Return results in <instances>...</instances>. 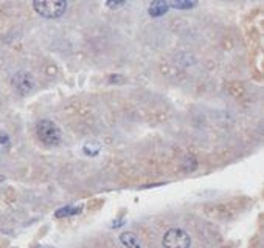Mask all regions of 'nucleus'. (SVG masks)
<instances>
[{"label": "nucleus", "mask_w": 264, "mask_h": 248, "mask_svg": "<svg viewBox=\"0 0 264 248\" xmlns=\"http://www.w3.org/2000/svg\"><path fill=\"white\" fill-rule=\"evenodd\" d=\"M36 134H37V138H39L45 146H52V147L58 146L62 140L61 129L50 119H42L37 122Z\"/></svg>", "instance_id": "1"}, {"label": "nucleus", "mask_w": 264, "mask_h": 248, "mask_svg": "<svg viewBox=\"0 0 264 248\" xmlns=\"http://www.w3.org/2000/svg\"><path fill=\"white\" fill-rule=\"evenodd\" d=\"M33 7L37 14L47 19H58L61 17L67 10V2L62 0H53V2H47V0H39V2H33Z\"/></svg>", "instance_id": "2"}, {"label": "nucleus", "mask_w": 264, "mask_h": 248, "mask_svg": "<svg viewBox=\"0 0 264 248\" xmlns=\"http://www.w3.org/2000/svg\"><path fill=\"white\" fill-rule=\"evenodd\" d=\"M191 237L182 228H171L163 236L165 248H190Z\"/></svg>", "instance_id": "3"}, {"label": "nucleus", "mask_w": 264, "mask_h": 248, "mask_svg": "<svg viewBox=\"0 0 264 248\" xmlns=\"http://www.w3.org/2000/svg\"><path fill=\"white\" fill-rule=\"evenodd\" d=\"M11 84L19 95H28L34 87V79L27 71H17L11 79Z\"/></svg>", "instance_id": "4"}, {"label": "nucleus", "mask_w": 264, "mask_h": 248, "mask_svg": "<svg viewBox=\"0 0 264 248\" xmlns=\"http://www.w3.org/2000/svg\"><path fill=\"white\" fill-rule=\"evenodd\" d=\"M168 8H170L168 2H159L157 0V2H153L149 5V14L153 17H160L168 11Z\"/></svg>", "instance_id": "5"}, {"label": "nucleus", "mask_w": 264, "mask_h": 248, "mask_svg": "<svg viewBox=\"0 0 264 248\" xmlns=\"http://www.w3.org/2000/svg\"><path fill=\"white\" fill-rule=\"evenodd\" d=\"M120 240L128 248H140V240L137 239V236L134 233H123L120 236Z\"/></svg>", "instance_id": "6"}, {"label": "nucleus", "mask_w": 264, "mask_h": 248, "mask_svg": "<svg viewBox=\"0 0 264 248\" xmlns=\"http://www.w3.org/2000/svg\"><path fill=\"white\" fill-rule=\"evenodd\" d=\"M11 147V138L8 134L0 132V154H7Z\"/></svg>", "instance_id": "7"}, {"label": "nucleus", "mask_w": 264, "mask_h": 248, "mask_svg": "<svg viewBox=\"0 0 264 248\" xmlns=\"http://www.w3.org/2000/svg\"><path fill=\"white\" fill-rule=\"evenodd\" d=\"M81 211V208H75V206H65V208L59 210L56 213V217H67V216H73V214H78Z\"/></svg>", "instance_id": "8"}, {"label": "nucleus", "mask_w": 264, "mask_h": 248, "mask_svg": "<svg viewBox=\"0 0 264 248\" xmlns=\"http://www.w3.org/2000/svg\"><path fill=\"white\" fill-rule=\"evenodd\" d=\"M168 5L177 10H190V8H195L198 4L196 2H168Z\"/></svg>", "instance_id": "9"}, {"label": "nucleus", "mask_w": 264, "mask_h": 248, "mask_svg": "<svg viewBox=\"0 0 264 248\" xmlns=\"http://www.w3.org/2000/svg\"><path fill=\"white\" fill-rule=\"evenodd\" d=\"M100 151H101V146H100L98 143H87V144L84 146V152H86L87 155H98Z\"/></svg>", "instance_id": "10"}, {"label": "nucleus", "mask_w": 264, "mask_h": 248, "mask_svg": "<svg viewBox=\"0 0 264 248\" xmlns=\"http://www.w3.org/2000/svg\"><path fill=\"white\" fill-rule=\"evenodd\" d=\"M125 4L123 2H114V4H112V2H107V7H110V8H117V7H123Z\"/></svg>", "instance_id": "11"}, {"label": "nucleus", "mask_w": 264, "mask_h": 248, "mask_svg": "<svg viewBox=\"0 0 264 248\" xmlns=\"http://www.w3.org/2000/svg\"><path fill=\"white\" fill-rule=\"evenodd\" d=\"M36 248H55V246H45V245H41V246H36Z\"/></svg>", "instance_id": "12"}]
</instances>
